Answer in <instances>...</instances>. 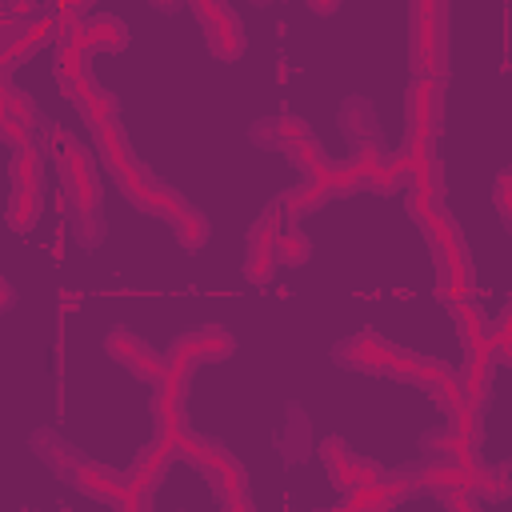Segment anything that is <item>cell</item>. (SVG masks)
I'll return each instance as SVG.
<instances>
[{"instance_id": "obj_17", "label": "cell", "mask_w": 512, "mask_h": 512, "mask_svg": "<svg viewBox=\"0 0 512 512\" xmlns=\"http://www.w3.org/2000/svg\"><path fill=\"white\" fill-rule=\"evenodd\" d=\"M492 348H488V336H484V344L476 348V352H468V368H464V376H460V388H464V400L468 404H480L484 400V392H488V380H492Z\"/></svg>"}, {"instance_id": "obj_32", "label": "cell", "mask_w": 512, "mask_h": 512, "mask_svg": "<svg viewBox=\"0 0 512 512\" xmlns=\"http://www.w3.org/2000/svg\"><path fill=\"white\" fill-rule=\"evenodd\" d=\"M88 16V8L84 4H56L52 8V20H56V40H68L76 28H80V20Z\"/></svg>"}, {"instance_id": "obj_29", "label": "cell", "mask_w": 512, "mask_h": 512, "mask_svg": "<svg viewBox=\"0 0 512 512\" xmlns=\"http://www.w3.org/2000/svg\"><path fill=\"white\" fill-rule=\"evenodd\" d=\"M404 176H408V164H404V156L396 152V156H384V164L368 176V188H376V192H392Z\"/></svg>"}, {"instance_id": "obj_7", "label": "cell", "mask_w": 512, "mask_h": 512, "mask_svg": "<svg viewBox=\"0 0 512 512\" xmlns=\"http://www.w3.org/2000/svg\"><path fill=\"white\" fill-rule=\"evenodd\" d=\"M200 472L208 476V484H212V492H216V500H220L224 512H252L248 472H244V464H240L224 444H216V448L208 452V460L200 464Z\"/></svg>"}, {"instance_id": "obj_34", "label": "cell", "mask_w": 512, "mask_h": 512, "mask_svg": "<svg viewBox=\"0 0 512 512\" xmlns=\"http://www.w3.org/2000/svg\"><path fill=\"white\" fill-rule=\"evenodd\" d=\"M8 120L24 124V128H32V124H36V104H32V96H28V92L8 88Z\"/></svg>"}, {"instance_id": "obj_19", "label": "cell", "mask_w": 512, "mask_h": 512, "mask_svg": "<svg viewBox=\"0 0 512 512\" xmlns=\"http://www.w3.org/2000/svg\"><path fill=\"white\" fill-rule=\"evenodd\" d=\"M40 148L28 144V148H16L12 152V192H40Z\"/></svg>"}, {"instance_id": "obj_43", "label": "cell", "mask_w": 512, "mask_h": 512, "mask_svg": "<svg viewBox=\"0 0 512 512\" xmlns=\"http://www.w3.org/2000/svg\"><path fill=\"white\" fill-rule=\"evenodd\" d=\"M0 12L12 16V20H16V16H32V20H36V16H40V4H28V0H20V4H0Z\"/></svg>"}, {"instance_id": "obj_44", "label": "cell", "mask_w": 512, "mask_h": 512, "mask_svg": "<svg viewBox=\"0 0 512 512\" xmlns=\"http://www.w3.org/2000/svg\"><path fill=\"white\" fill-rule=\"evenodd\" d=\"M8 88H12V84H8V76H0V124L8 120Z\"/></svg>"}, {"instance_id": "obj_42", "label": "cell", "mask_w": 512, "mask_h": 512, "mask_svg": "<svg viewBox=\"0 0 512 512\" xmlns=\"http://www.w3.org/2000/svg\"><path fill=\"white\" fill-rule=\"evenodd\" d=\"M440 500H444V512H480V504H476L472 492H448Z\"/></svg>"}, {"instance_id": "obj_5", "label": "cell", "mask_w": 512, "mask_h": 512, "mask_svg": "<svg viewBox=\"0 0 512 512\" xmlns=\"http://www.w3.org/2000/svg\"><path fill=\"white\" fill-rule=\"evenodd\" d=\"M172 456H176L172 440H160V436H156V440L140 452V460L132 464L128 484H124V500H120L116 508H120V512H152V492H156L160 476L168 472Z\"/></svg>"}, {"instance_id": "obj_28", "label": "cell", "mask_w": 512, "mask_h": 512, "mask_svg": "<svg viewBox=\"0 0 512 512\" xmlns=\"http://www.w3.org/2000/svg\"><path fill=\"white\" fill-rule=\"evenodd\" d=\"M172 448H176V456H184L188 464H204L208 460V452L216 448V440H208V436H200V432H188V428H180L176 436H172Z\"/></svg>"}, {"instance_id": "obj_4", "label": "cell", "mask_w": 512, "mask_h": 512, "mask_svg": "<svg viewBox=\"0 0 512 512\" xmlns=\"http://www.w3.org/2000/svg\"><path fill=\"white\" fill-rule=\"evenodd\" d=\"M52 152L60 164V208L68 204L76 212L80 224H92L100 212V184H96V168H92V152L84 144H76L68 132H52Z\"/></svg>"}, {"instance_id": "obj_45", "label": "cell", "mask_w": 512, "mask_h": 512, "mask_svg": "<svg viewBox=\"0 0 512 512\" xmlns=\"http://www.w3.org/2000/svg\"><path fill=\"white\" fill-rule=\"evenodd\" d=\"M0 308H12V288H8L4 276H0Z\"/></svg>"}, {"instance_id": "obj_24", "label": "cell", "mask_w": 512, "mask_h": 512, "mask_svg": "<svg viewBox=\"0 0 512 512\" xmlns=\"http://www.w3.org/2000/svg\"><path fill=\"white\" fill-rule=\"evenodd\" d=\"M172 228H176V240H180L184 248H204V240H208V220H204V212L192 208V204L172 220Z\"/></svg>"}, {"instance_id": "obj_14", "label": "cell", "mask_w": 512, "mask_h": 512, "mask_svg": "<svg viewBox=\"0 0 512 512\" xmlns=\"http://www.w3.org/2000/svg\"><path fill=\"white\" fill-rule=\"evenodd\" d=\"M408 176H412V192L436 196L440 200V160H436V140H408L400 148Z\"/></svg>"}, {"instance_id": "obj_16", "label": "cell", "mask_w": 512, "mask_h": 512, "mask_svg": "<svg viewBox=\"0 0 512 512\" xmlns=\"http://www.w3.org/2000/svg\"><path fill=\"white\" fill-rule=\"evenodd\" d=\"M412 484H416V488H428V492H436V496H448V492H472V488H476L472 476H464L456 464H448V460H440V456L424 460V464L416 468Z\"/></svg>"}, {"instance_id": "obj_1", "label": "cell", "mask_w": 512, "mask_h": 512, "mask_svg": "<svg viewBox=\"0 0 512 512\" xmlns=\"http://www.w3.org/2000/svg\"><path fill=\"white\" fill-rule=\"evenodd\" d=\"M428 244H432V260H436V296L444 304H456V300H472L476 292V276H472V256H468V244H464V232L460 224L436 208L432 216L420 220Z\"/></svg>"}, {"instance_id": "obj_26", "label": "cell", "mask_w": 512, "mask_h": 512, "mask_svg": "<svg viewBox=\"0 0 512 512\" xmlns=\"http://www.w3.org/2000/svg\"><path fill=\"white\" fill-rule=\"evenodd\" d=\"M324 196H332L328 192V184H320V180H308L304 188H296V192H288L284 200H280V208H284V216L292 220V216H304L308 208H316Z\"/></svg>"}, {"instance_id": "obj_30", "label": "cell", "mask_w": 512, "mask_h": 512, "mask_svg": "<svg viewBox=\"0 0 512 512\" xmlns=\"http://www.w3.org/2000/svg\"><path fill=\"white\" fill-rule=\"evenodd\" d=\"M272 268H276V252H272V248H252V244H248L244 276H248L252 284H268V280H272Z\"/></svg>"}, {"instance_id": "obj_21", "label": "cell", "mask_w": 512, "mask_h": 512, "mask_svg": "<svg viewBox=\"0 0 512 512\" xmlns=\"http://www.w3.org/2000/svg\"><path fill=\"white\" fill-rule=\"evenodd\" d=\"M276 260H284V264H304L308 260V252H312V244H308V236L284 216L280 220V228H276Z\"/></svg>"}, {"instance_id": "obj_23", "label": "cell", "mask_w": 512, "mask_h": 512, "mask_svg": "<svg viewBox=\"0 0 512 512\" xmlns=\"http://www.w3.org/2000/svg\"><path fill=\"white\" fill-rule=\"evenodd\" d=\"M84 52L76 48V44H68V40H56V56H52V64H56V80L68 88V84H76L80 76H88L84 72Z\"/></svg>"}, {"instance_id": "obj_25", "label": "cell", "mask_w": 512, "mask_h": 512, "mask_svg": "<svg viewBox=\"0 0 512 512\" xmlns=\"http://www.w3.org/2000/svg\"><path fill=\"white\" fill-rule=\"evenodd\" d=\"M184 208H188L184 196H180L176 188H168V184H152V192H148V200H144V212H152V216H160V220H168V224H172Z\"/></svg>"}, {"instance_id": "obj_12", "label": "cell", "mask_w": 512, "mask_h": 512, "mask_svg": "<svg viewBox=\"0 0 512 512\" xmlns=\"http://www.w3.org/2000/svg\"><path fill=\"white\" fill-rule=\"evenodd\" d=\"M320 460L328 464V476H332V484H336L340 492L364 488V484H372V480H380V476H384L376 464H368V460L352 456L340 440H324V444H320Z\"/></svg>"}, {"instance_id": "obj_41", "label": "cell", "mask_w": 512, "mask_h": 512, "mask_svg": "<svg viewBox=\"0 0 512 512\" xmlns=\"http://www.w3.org/2000/svg\"><path fill=\"white\" fill-rule=\"evenodd\" d=\"M404 204H408V212L416 216V224L440 208V200H436V196H424V192H408V200H404Z\"/></svg>"}, {"instance_id": "obj_20", "label": "cell", "mask_w": 512, "mask_h": 512, "mask_svg": "<svg viewBox=\"0 0 512 512\" xmlns=\"http://www.w3.org/2000/svg\"><path fill=\"white\" fill-rule=\"evenodd\" d=\"M452 308V316H456V328H460V340H464V348L468 352H476L480 344H484V312L476 308V300H456V304H448Z\"/></svg>"}, {"instance_id": "obj_6", "label": "cell", "mask_w": 512, "mask_h": 512, "mask_svg": "<svg viewBox=\"0 0 512 512\" xmlns=\"http://www.w3.org/2000/svg\"><path fill=\"white\" fill-rule=\"evenodd\" d=\"M232 348H236V340H232L224 328L188 332V336H180V340L164 352V372L176 376V380H188L196 364H204V360H224V356H232Z\"/></svg>"}, {"instance_id": "obj_9", "label": "cell", "mask_w": 512, "mask_h": 512, "mask_svg": "<svg viewBox=\"0 0 512 512\" xmlns=\"http://www.w3.org/2000/svg\"><path fill=\"white\" fill-rule=\"evenodd\" d=\"M104 348H108V356H112L116 364H124L136 380H144V384H160V376H164V356H160L156 348H148L136 332H128V328H112L108 340H104Z\"/></svg>"}, {"instance_id": "obj_13", "label": "cell", "mask_w": 512, "mask_h": 512, "mask_svg": "<svg viewBox=\"0 0 512 512\" xmlns=\"http://www.w3.org/2000/svg\"><path fill=\"white\" fill-rule=\"evenodd\" d=\"M68 44H76L84 56L96 48V52H120L128 44V24L120 16H108V12H88L80 20V28L68 36Z\"/></svg>"}, {"instance_id": "obj_36", "label": "cell", "mask_w": 512, "mask_h": 512, "mask_svg": "<svg viewBox=\"0 0 512 512\" xmlns=\"http://www.w3.org/2000/svg\"><path fill=\"white\" fill-rule=\"evenodd\" d=\"M332 512H388V508H380L368 488H352V492H344V500Z\"/></svg>"}, {"instance_id": "obj_2", "label": "cell", "mask_w": 512, "mask_h": 512, "mask_svg": "<svg viewBox=\"0 0 512 512\" xmlns=\"http://www.w3.org/2000/svg\"><path fill=\"white\" fill-rule=\"evenodd\" d=\"M408 56H412V80H448V8L440 0H416L408 8Z\"/></svg>"}, {"instance_id": "obj_3", "label": "cell", "mask_w": 512, "mask_h": 512, "mask_svg": "<svg viewBox=\"0 0 512 512\" xmlns=\"http://www.w3.org/2000/svg\"><path fill=\"white\" fill-rule=\"evenodd\" d=\"M32 444H36V452L52 464V472L64 476L72 488H80L84 496L104 500V504H120V500H124V484H128V476H120V472H112V468H100L96 460L76 456L68 444L56 440V432L40 428V432L32 436Z\"/></svg>"}, {"instance_id": "obj_18", "label": "cell", "mask_w": 512, "mask_h": 512, "mask_svg": "<svg viewBox=\"0 0 512 512\" xmlns=\"http://www.w3.org/2000/svg\"><path fill=\"white\" fill-rule=\"evenodd\" d=\"M288 160H296V168L308 176V180H320V184H328L332 180V164H328V156H324V148L308 136V140H300V144H292L288 148ZM332 192V188H328Z\"/></svg>"}, {"instance_id": "obj_39", "label": "cell", "mask_w": 512, "mask_h": 512, "mask_svg": "<svg viewBox=\"0 0 512 512\" xmlns=\"http://www.w3.org/2000/svg\"><path fill=\"white\" fill-rule=\"evenodd\" d=\"M380 164H384V148H380V144H364V148L356 152V160H352V168L364 176V184H368V176H372Z\"/></svg>"}, {"instance_id": "obj_31", "label": "cell", "mask_w": 512, "mask_h": 512, "mask_svg": "<svg viewBox=\"0 0 512 512\" xmlns=\"http://www.w3.org/2000/svg\"><path fill=\"white\" fill-rule=\"evenodd\" d=\"M448 416H452V428H448V432L460 436V440H472V444H476V436H480V404H468V400H464V404L452 408Z\"/></svg>"}, {"instance_id": "obj_38", "label": "cell", "mask_w": 512, "mask_h": 512, "mask_svg": "<svg viewBox=\"0 0 512 512\" xmlns=\"http://www.w3.org/2000/svg\"><path fill=\"white\" fill-rule=\"evenodd\" d=\"M492 200H496L500 220H512V172H508V168L496 176V184H492Z\"/></svg>"}, {"instance_id": "obj_27", "label": "cell", "mask_w": 512, "mask_h": 512, "mask_svg": "<svg viewBox=\"0 0 512 512\" xmlns=\"http://www.w3.org/2000/svg\"><path fill=\"white\" fill-rule=\"evenodd\" d=\"M36 220H40V192H12V200H8V224L24 232Z\"/></svg>"}, {"instance_id": "obj_15", "label": "cell", "mask_w": 512, "mask_h": 512, "mask_svg": "<svg viewBox=\"0 0 512 512\" xmlns=\"http://www.w3.org/2000/svg\"><path fill=\"white\" fill-rule=\"evenodd\" d=\"M68 96H72V104H76V112L84 116L88 128H100V124L116 120V100L92 76H80L76 84H68Z\"/></svg>"}, {"instance_id": "obj_37", "label": "cell", "mask_w": 512, "mask_h": 512, "mask_svg": "<svg viewBox=\"0 0 512 512\" xmlns=\"http://www.w3.org/2000/svg\"><path fill=\"white\" fill-rule=\"evenodd\" d=\"M432 396H436V404H440V408H448V412H452V408H460V404H464V388H460V376L452 372L448 380H440V384L432 388Z\"/></svg>"}, {"instance_id": "obj_33", "label": "cell", "mask_w": 512, "mask_h": 512, "mask_svg": "<svg viewBox=\"0 0 512 512\" xmlns=\"http://www.w3.org/2000/svg\"><path fill=\"white\" fill-rule=\"evenodd\" d=\"M448 376H452V368H448L444 360H424V356H420V364H416V372H412L408 380L420 384L424 392H432V388H436L440 380H448Z\"/></svg>"}, {"instance_id": "obj_10", "label": "cell", "mask_w": 512, "mask_h": 512, "mask_svg": "<svg viewBox=\"0 0 512 512\" xmlns=\"http://www.w3.org/2000/svg\"><path fill=\"white\" fill-rule=\"evenodd\" d=\"M440 88H444V84H432V80H412V84H408V100H404V112H408V140H436V132H440V112H444Z\"/></svg>"}, {"instance_id": "obj_11", "label": "cell", "mask_w": 512, "mask_h": 512, "mask_svg": "<svg viewBox=\"0 0 512 512\" xmlns=\"http://www.w3.org/2000/svg\"><path fill=\"white\" fill-rule=\"evenodd\" d=\"M396 344H388V340H380L376 332H356V336H348V340H340L336 344V360L344 364V368H356V372H372V376H388V368H392V360H396Z\"/></svg>"}, {"instance_id": "obj_35", "label": "cell", "mask_w": 512, "mask_h": 512, "mask_svg": "<svg viewBox=\"0 0 512 512\" xmlns=\"http://www.w3.org/2000/svg\"><path fill=\"white\" fill-rule=\"evenodd\" d=\"M508 344H512V312H504V316L496 320V332L488 336L492 364H508Z\"/></svg>"}, {"instance_id": "obj_8", "label": "cell", "mask_w": 512, "mask_h": 512, "mask_svg": "<svg viewBox=\"0 0 512 512\" xmlns=\"http://www.w3.org/2000/svg\"><path fill=\"white\" fill-rule=\"evenodd\" d=\"M192 12H196V20H200V28H204V36H208V48H212L220 60H240V56H244V44H248V40H244V28H240L236 8L216 4V0H196Z\"/></svg>"}, {"instance_id": "obj_22", "label": "cell", "mask_w": 512, "mask_h": 512, "mask_svg": "<svg viewBox=\"0 0 512 512\" xmlns=\"http://www.w3.org/2000/svg\"><path fill=\"white\" fill-rule=\"evenodd\" d=\"M152 420H156V436H160V440H172V436L184 428V400L156 392V396H152Z\"/></svg>"}, {"instance_id": "obj_40", "label": "cell", "mask_w": 512, "mask_h": 512, "mask_svg": "<svg viewBox=\"0 0 512 512\" xmlns=\"http://www.w3.org/2000/svg\"><path fill=\"white\" fill-rule=\"evenodd\" d=\"M0 140H8L12 152H16V148H28V144H32V128H24V124H16V120H4V124H0Z\"/></svg>"}]
</instances>
